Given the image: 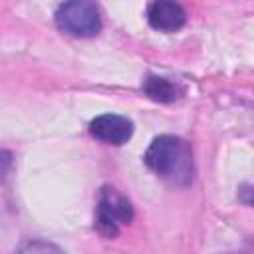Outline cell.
<instances>
[{
	"mask_svg": "<svg viewBox=\"0 0 254 254\" xmlns=\"http://www.w3.org/2000/svg\"><path fill=\"white\" fill-rule=\"evenodd\" d=\"M133 220V206L115 187L105 185L99 190L95 206V228L105 238H115L123 226Z\"/></svg>",
	"mask_w": 254,
	"mask_h": 254,
	"instance_id": "obj_2",
	"label": "cell"
},
{
	"mask_svg": "<svg viewBox=\"0 0 254 254\" xmlns=\"http://www.w3.org/2000/svg\"><path fill=\"white\" fill-rule=\"evenodd\" d=\"M12 165H14V157L10 151L6 149H0V183H4L12 171Z\"/></svg>",
	"mask_w": 254,
	"mask_h": 254,
	"instance_id": "obj_7",
	"label": "cell"
},
{
	"mask_svg": "<svg viewBox=\"0 0 254 254\" xmlns=\"http://www.w3.org/2000/svg\"><path fill=\"white\" fill-rule=\"evenodd\" d=\"M143 89L151 99L161 101V103H171L181 95V87L177 83H173L167 77H159V75H149L145 79Z\"/></svg>",
	"mask_w": 254,
	"mask_h": 254,
	"instance_id": "obj_6",
	"label": "cell"
},
{
	"mask_svg": "<svg viewBox=\"0 0 254 254\" xmlns=\"http://www.w3.org/2000/svg\"><path fill=\"white\" fill-rule=\"evenodd\" d=\"M36 248H44V250H58L56 246H50V244H30V246H26L24 250H36Z\"/></svg>",
	"mask_w": 254,
	"mask_h": 254,
	"instance_id": "obj_8",
	"label": "cell"
},
{
	"mask_svg": "<svg viewBox=\"0 0 254 254\" xmlns=\"http://www.w3.org/2000/svg\"><path fill=\"white\" fill-rule=\"evenodd\" d=\"M147 22L159 32H177L187 22V12L177 0H153L147 10Z\"/></svg>",
	"mask_w": 254,
	"mask_h": 254,
	"instance_id": "obj_5",
	"label": "cell"
},
{
	"mask_svg": "<svg viewBox=\"0 0 254 254\" xmlns=\"http://www.w3.org/2000/svg\"><path fill=\"white\" fill-rule=\"evenodd\" d=\"M145 165L159 177L175 185H190L192 181V151L190 145L175 135H159L145 151Z\"/></svg>",
	"mask_w": 254,
	"mask_h": 254,
	"instance_id": "obj_1",
	"label": "cell"
},
{
	"mask_svg": "<svg viewBox=\"0 0 254 254\" xmlns=\"http://www.w3.org/2000/svg\"><path fill=\"white\" fill-rule=\"evenodd\" d=\"M89 133L105 145H123L133 135V123L123 115L105 113L89 123Z\"/></svg>",
	"mask_w": 254,
	"mask_h": 254,
	"instance_id": "obj_4",
	"label": "cell"
},
{
	"mask_svg": "<svg viewBox=\"0 0 254 254\" xmlns=\"http://www.w3.org/2000/svg\"><path fill=\"white\" fill-rule=\"evenodd\" d=\"M56 26L73 38H91L101 30V16L93 0H64L56 12Z\"/></svg>",
	"mask_w": 254,
	"mask_h": 254,
	"instance_id": "obj_3",
	"label": "cell"
}]
</instances>
